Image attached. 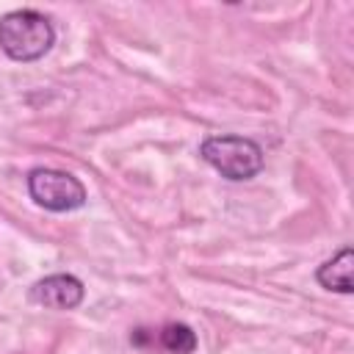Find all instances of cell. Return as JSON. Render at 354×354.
Returning a JSON list of instances; mask_svg holds the SVG:
<instances>
[{
	"label": "cell",
	"mask_w": 354,
	"mask_h": 354,
	"mask_svg": "<svg viewBox=\"0 0 354 354\" xmlns=\"http://www.w3.org/2000/svg\"><path fill=\"white\" fill-rule=\"evenodd\" d=\"M55 44V30L50 19L33 8H17L0 17V50L17 61L30 64L50 53Z\"/></svg>",
	"instance_id": "6da1fadb"
},
{
	"label": "cell",
	"mask_w": 354,
	"mask_h": 354,
	"mask_svg": "<svg viewBox=\"0 0 354 354\" xmlns=\"http://www.w3.org/2000/svg\"><path fill=\"white\" fill-rule=\"evenodd\" d=\"M199 155L207 166H213L221 177L232 183L252 180L263 169V149L246 136H207L199 144Z\"/></svg>",
	"instance_id": "7a4b0ae2"
},
{
	"label": "cell",
	"mask_w": 354,
	"mask_h": 354,
	"mask_svg": "<svg viewBox=\"0 0 354 354\" xmlns=\"http://www.w3.org/2000/svg\"><path fill=\"white\" fill-rule=\"evenodd\" d=\"M28 194L30 199L50 213H69L86 205V188L77 177L61 169H30L28 171Z\"/></svg>",
	"instance_id": "3957f363"
},
{
	"label": "cell",
	"mask_w": 354,
	"mask_h": 354,
	"mask_svg": "<svg viewBox=\"0 0 354 354\" xmlns=\"http://www.w3.org/2000/svg\"><path fill=\"white\" fill-rule=\"evenodd\" d=\"M86 296V288L72 274H50L30 285L28 299L50 310H75Z\"/></svg>",
	"instance_id": "277c9868"
},
{
	"label": "cell",
	"mask_w": 354,
	"mask_h": 354,
	"mask_svg": "<svg viewBox=\"0 0 354 354\" xmlns=\"http://www.w3.org/2000/svg\"><path fill=\"white\" fill-rule=\"evenodd\" d=\"M351 271H354V249H351V246H343L332 260H326V263L318 266L315 279H318V285L326 288V290L351 293V290H354Z\"/></svg>",
	"instance_id": "5b68a950"
},
{
	"label": "cell",
	"mask_w": 354,
	"mask_h": 354,
	"mask_svg": "<svg viewBox=\"0 0 354 354\" xmlns=\"http://www.w3.org/2000/svg\"><path fill=\"white\" fill-rule=\"evenodd\" d=\"M160 346L171 354H194L196 351V335L188 324H166L160 329Z\"/></svg>",
	"instance_id": "8992f818"
}]
</instances>
